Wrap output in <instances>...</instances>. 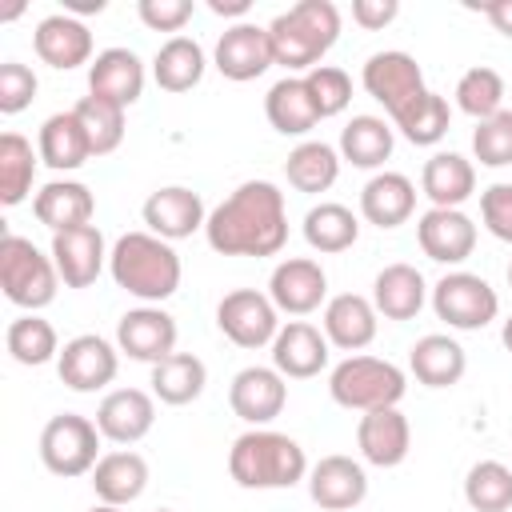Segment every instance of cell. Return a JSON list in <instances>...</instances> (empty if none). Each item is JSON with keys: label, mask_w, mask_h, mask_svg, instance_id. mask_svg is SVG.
Here are the masks:
<instances>
[{"label": "cell", "mask_w": 512, "mask_h": 512, "mask_svg": "<svg viewBox=\"0 0 512 512\" xmlns=\"http://www.w3.org/2000/svg\"><path fill=\"white\" fill-rule=\"evenodd\" d=\"M420 192L432 208H460L476 192V164L460 152H432L420 168Z\"/></svg>", "instance_id": "cell-31"}, {"label": "cell", "mask_w": 512, "mask_h": 512, "mask_svg": "<svg viewBox=\"0 0 512 512\" xmlns=\"http://www.w3.org/2000/svg\"><path fill=\"white\" fill-rule=\"evenodd\" d=\"M212 64L224 80L232 84H248L256 76H264L276 60H272V40H268V24H252V20H240L232 28L220 32L216 40V52H212Z\"/></svg>", "instance_id": "cell-12"}, {"label": "cell", "mask_w": 512, "mask_h": 512, "mask_svg": "<svg viewBox=\"0 0 512 512\" xmlns=\"http://www.w3.org/2000/svg\"><path fill=\"white\" fill-rule=\"evenodd\" d=\"M76 116H80V124H84V132H88V144H92V156H108V152H116L120 144H124V108L120 104H112V100H104V96H80L76 100V108H72Z\"/></svg>", "instance_id": "cell-43"}, {"label": "cell", "mask_w": 512, "mask_h": 512, "mask_svg": "<svg viewBox=\"0 0 512 512\" xmlns=\"http://www.w3.org/2000/svg\"><path fill=\"white\" fill-rule=\"evenodd\" d=\"M432 312L456 332H480L500 316V296L476 272H444L432 284Z\"/></svg>", "instance_id": "cell-8"}, {"label": "cell", "mask_w": 512, "mask_h": 512, "mask_svg": "<svg viewBox=\"0 0 512 512\" xmlns=\"http://www.w3.org/2000/svg\"><path fill=\"white\" fill-rule=\"evenodd\" d=\"M48 252H52V264H56V272H60V284H64V288H92V284H96V276H100V272H104V264H108L104 232H100L96 224L56 232Z\"/></svg>", "instance_id": "cell-20"}, {"label": "cell", "mask_w": 512, "mask_h": 512, "mask_svg": "<svg viewBox=\"0 0 512 512\" xmlns=\"http://www.w3.org/2000/svg\"><path fill=\"white\" fill-rule=\"evenodd\" d=\"M36 88H40V80H36V72L28 64H20V60H4L0 64V112L4 116L24 112L36 100Z\"/></svg>", "instance_id": "cell-47"}, {"label": "cell", "mask_w": 512, "mask_h": 512, "mask_svg": "<svg viewBox=\"0 0 512 512\" xmlns=\"http://www.w3.org/2000/svg\"><path fill=\"white\" fill-rule=\"evenodd\" d=\"M100 428L96 420L80 416V412H56L44 428H40V460L52 476L76 480V476H92L96 460H100Z\"/></svg>", "instance_id": "cell-7"}, {"label": "cell", "mask_w": 512, "mask_h": 512, "mask_svg": "<svg viewBox=\"0 0 512 512\" xmlns=\"http://www.w3.org/2000/svg\"><path fill=\"white\" fill-rule=\"evenodd\" d=\"M396 12H400V4H396V0H352V20H356L360 28H368V32H376V28L392 24V20H396Z\"/></svg>", "instance_id": "cell-50"}, {"label": "cell", "mask_w": 512, "mask_h": 512, "mask_svg": "<svg viewBox=\"0 0 512 512\" xmlns=\"http://www.w3.org/2000/svg\"><path fill=\"white\" fill-rule=\"evenodd\" d=\"M392 144H396L392 124H388L384 116H368V112H364V116H352V120L340 128L336 152H340L344 164L372 172V168H384V160L392 156Z\"/></svg>", "instance_id": "cell-33"}, {"label": "cell", "mask_w": 512, "mask_h": 512, "mask_svg": "<svg viewBox=\"0 0 512 512\" xmlns=\"http://www.w3.org/2000/svg\"><path fill=\"white\" fill-rule=\"evenodd\" d=\"M208 248L220 256H276L288 244V204L272 180H244L204 224Z\"/></svg>", "instance_id": "cell-1"}, {"label": "cell", "mask_w": 512, "mask_h": 512, "mask_svg": "<svg viewBox=\"0 0 512 512\" xmlns=\"http://www.w3.org/2000/svg\"><path fill=\"white\" fill-rule=\"evenodd\" d=\"M0 288L24 312L48 308L60 292V272L52 264V252H40L28 236L4 232V240H0Z\"/></svg>", "instance_id": "cell-6"}, {"label": "cell", "mask_w": 512, "mask_h": 512, "mask_svg": "<svg viewBox=\"0 0 512 512\" xmlns=\"http://www.w3.org/2000/svg\"><path fill=\"white\" fill-rule=\"evenodd\" d=\"M208 56L192 36H168L152 56V80L164 92H192L204 80Z\"/></svg>", "instance_id": "cell-34"}, {"label": "cell", "mask_w": 512, "mask_h": 512, "mask_svg": "<svg viewBox=\"0 0 512 512\" xmlns=\"http://www.w3.org/2000/svg\"><path fill=\"white\" fill-rule=\"evenodd\" d=\"M36 164H40V152L32 148L28 136H20V132L0 136V204L4 208H16L28 200L32 180H36Z\"/></svg>", "instance_id": "cell-39"}, {"label": "cell", "mask_w": 512, "mask_h": 512, "mask_svg": "<svg viewBox=\"0 0 512 512\" xmlns=\"http://www.w3.org/2000/svg\"><path fill=\"white\" fill-rule=\"evenodd\" d=\"M500 340H504V348H508V352H512V316H508V320H504V328H500Z\"/></svg>", "instance_id": "cell-53"}, {"label": "cell", "mask_w": 512, "mask_h": 512, "mask_svg": "<svg viewBox=\"0 0 512 512\" xmlns=\"http://www.w3.org/2000/svg\"><path fill=\"white\" fill-rule=\"evenodd\" d=\"M304 88H308L320 120H332L352 104V76L336 64H320V68L304 72Z\"/></svg>", "instance_id": "cell-45"}, {"label": "cell", "mask_w": 512, "mask_h": 512, "mask_svg": "<svg viewBox=\"0 0 512 512\" xmlns=\"http://www.w3.org/2000/svg\"><path fill=\"white\" fill-rule=\"evenodd\" d=\"M340 164L344 160H340V152L332 144H324V140H300L288 152V160H284V176H288V184L296 192L316 196V192H328L336 184Z\"/></svg>", "instance_id": "cell-38"}, {"label": "cell", "mask_w": 512, "mask_h": 512, "mask_svg": "<svg viewBox=\"0 0 512 512\" xmlns=\"http://www.w3.org/2000/svg\"><path fill=\"white\" fill-rule=\"evenodd\" d=\"M480 12L492 20V28L500 36H512V0H488V4H480Z\"/></svg>", "instance_id": "cell-51"}, {"label": "cell", "mask_w": 512, "mask_h": 512, "mask_svg": "<svg viewBox=\"0 0 512 512\" xmlns=\"http://www.w3.org/2000/svg\"><path fill=\"white\" fill-rule=\"evenodd\" d=\"M376 324H380V312L368 296L360 292H340V296H328L324 304V316H320V328L328 336L332 348L340 352H360L376 340Z\"/></svg>", "instance_id": "cell-23"}, {"label": "cell", "mask_w": 512, "mask_h": 512, "mask_svg": "<svg viewBox=\"0 0 512 512\" xmlns=\"http://www.w3.org/2000/svg\"><path fill=\"white\" fill-rule=\"evenodd\" d=\"M156 512H176V508H156Z\"/></svg>", "instance_id": "cell-56"}, {"label": "cell", "mask_w": 512, "mask_h": 512, "mask_svg": "<svg viewBox=\"0 0 512 512\" xmlns=\"http://www.w3.org/2000/svg\"><path fill=\"white\" fill-rule=\"evenodd\" d=\"M480 220L496 240L512 244V184L500 180L480 192Z\"/></svg>", "instance_id": "cell-48"}, {"label": "cell", "mask_w": 512, "mask_h": 512, "mask_svg": "<svg viewBox=\"0 0 512 512\" xmlns=\"http://www.w3.org/2000/svg\"><path fill=\"white\" fill-rule=\"evenodd\" d=\"M156 424V396L144 388H112L96 408V428L104 440L128 448L140 444Z\"/></svg>", "instance_id": "cell-22"}, {"label": "cell", "mask_w": 512, "mask_h": 512, "mask_svg": "<svg viewBox=\"0 0 512 512\" xmlns=\"http://www.w3.org/2000/svg\"><path fill=\"white\" fill-rule=\"evenodd\" d=\"M448 124H452V108H448V100H444L440 92H424L412 108H404V112L392 120V128H400V136H404L408 144H416V148L440 144V140L448 136Z\"/></svg>", "instance_id": "cell-41"}, {"label": "cell", "mask_w": 512, "mask_h": 512, "mask_svg": "<svg viewBox=\"0 0 512 512\" xmlns=\"http://www.w3.org/2000/svg\"><path fill=\"white\" fill-rule=\"evenodd\" d=\"M36 152H40V164H48L56 172H76L84 160H92V144H88V132H84L80 116L72 108L68 112H52L40 124Z\"/></svg>", "instance_id": "cell-32"}, {"label": "cell", "mask_w": 512, "mask_h": 512, "mask_svg": "<svg viewBox=\"0 0 512 512\" xmlns=\"http://www.w3.org/2000/svg\"><path fill=\"white\" fill-rule=\"evenodd\" d=\"M208 12H216V16H248L252 4L248 0H208Z\"/></svg>", "instance_id": "cell-52"}, {"label": "cell", "mask_w": 512, "mask_h": 512, "mask_svg": "<svg viewBox=\"0 0 512 512\" xmlns=\"http://www.w3.org/2000/svg\"><path fill=\"white\" fill-rule=\"evenodd\" d=\"M228 404H232V412H236L244 424L264 428V424H272V420L284 412V404H288V384H284V376H280L276 368L248 364V368H240V372L232 376V384H228Z\"/></svg>", "instance_id": "cell-15"}, {"label": "cell", "mask_w": 512, "mask_h": 512, "mask_svg": "<svg viewBox=\"0 0 512 512\" xmlns=\"http://www.w3.org/2000/svg\"><path fill=\"white\" fill-rule=\"evenodd\" d=\"M140 216H144L148 232L160 236V240H168V244L188 240L192 232H200V228L208 224V212H204L200 192H192V188H184V184H164V188H156V192L144 200Z\"/></svg>", "instance_id": "cell-16"}, {"label": "cell", "mask_w": 512, "mask_h": 512, "mask_svg": "<svg viewBox=\"0 0 512 512\" xmlns=\"http://www.w3.org/2000/svg\"><path fill=\"white\" fill-rule=\"evenodd\" d=\"M264 116H268V124H272L280 136H308V132L320 124L316 104H312V96H308V88H304V76H284V80H276V84L268 88V96H264Z\"/></svg>", "instance_id": "cell-35"}, {"label": "cell", "mask_w": 512, "mask_h": 512, "mask_svg": "<svg viewBox=\"0 0 512 512\" xmlns=\"http://www.w3.org/2000/svg\"><path fill=\"white\" fill-rule=\"evenodd\" d=\"M416 212V184L404 172H376L360 188V216L376 228H400Z\"/></svg>", "instance_id": "cell-28"}, {"label": "cell", "mask_w": 512, "mask_h": 512, "mask_svg": "<svg viewBox=\"0 0 512 512\" xmlns=\"http://www.w3.org/2000/svg\"><path fill=\"white\" fill-rule=\"evenodd\" d=\"M272 60L288 72H312L340 40V8L332 0H300L268 24Z\"/></svg>", "instance_id": "cell-4"}, {"label": "cell", "mask_w": 512, "mask_h": 512, "mask_svg": "<svg viewBox=\"0 0 512 512\" xmlns=\"http://www.w3.org/2000/svg\"><path fill=\"white\" fill-rule=\"evenodd\" d=\"M148 384H152V396L160 404L180 408V404L200 400V392L208 384V368H204V360L196 352H172L168 360L152 364V380Z\"/></svg>", "instance_id": "cell-37"}, {"label": "cell", "mask_w": 512, "mask_h": 512, "mask_svg": "<svg viewBox=\"0 0 512 512\" xmlns=\"http://www.w3.org/2000/svg\"><path fill=\"white\" fill-rule=\"evenodd\" d=\"M424 300H428V284H424L420 268H412L404 260L384 264L372 280V304L384 320H416Z\"/></svg>", "instance_id": "cell-29"}, {"label": "cell", "mask_w": 512, "mask_h": 512, "mask_svg": "<svg viewBox=\"0 0 512 512\" xmlns=\"http://www.w3.org/2000/svg\"><path fill=\"white\" fill-rule=\"evenodd\" d=\"M228 476L240 488L272 492V488H292L308 480V456L304 448L272 428H248L232 440L228 448Z\"/></svg>", "instance_id": "cell-3"}, {"label": "cell", "mask_w": 512, "mask_h": 512, "mask_svg": "<svg viewBox=\"0 0 512 512\" xmlns=\"http://www.w3.org/2000/svg\"><path fill=\"white\" fill-rule=\"evenodd\" d=\"M508 288H512V264H508Z\"/></svg>", "instance_id": "cell-55"}, {"label": "cell", "mask_w": 512, "mask_h": 512, "mask_svg": "<svg viewBox=\"0 0 512 512\" xmlns=\"http://www.w3.org/2000/svg\"><path fill=\"white\" fill-rule=\"evenodd\" d=\"M136 12L152 32H180L192 20V0H140Z\"/></svg>", "instance_id": "cell-49"}, {"label": "cell", "mask_w": 512, "mask_h": 512, "mask_svg": "<svg viewBox=\"0 0 512 512\" xmlns=\"http://www.w3.org/2000/svg\"><path fill=\"white\" fill-rule=\"evenodd\" d=\"M144 60L132 48H104L88 64V92L104 96L120 108H132L144 96Z\"/></svg>", "instance_id": "cell-25"}, {"label": "cell", "mask_w": 512, "mask_h": 512, "mask_svg": "<svg viewBox=\"0 0 512 512\" xmlns=\"http://www.w3.org/2000/svg\"><path fill=\"white\" fill-rule=\"evenodd\" d=\"M308 496L324 512H352L368 496V472L352 456H320L308 468Z\"/></svg>", "instance_id": "cell-17"}, {"label": "cell", "mask_w": 512, "mask_h": 512, "mask_svg": "<svg viewBox=\"0 0 512 512\" xmlns=\"http://www.w3.org/2000/svg\"><path fill=\"white\" fill-rule=\"evenodd\" d=\"M32 48H36V56H40L48 68H56V72H72V68L96 60L92 32H88V24H84L80 16H72V12H52V16H44V20L36 24V32H32Z\"/></svg>", "instance_id": "cell-18"}, {"label": "cell", "mask_w": 512, "mask_h": 512, "mask_svg": "<svg viewBox=\"0 0 512 512\" xmlns=\"http://www.w3.org/2000/svg\"><path fill=\"white\" fill-rule=\"evenodd\" d=\"M456 108L472 120H488L504 108V76L488 64H476L468 68L460 80H456Z\"/></svg>", "instance_id": "cell-44"}, {"label": "cell", "mask_w": 512, "mask_h": 512, "mask_svg": "<svg viewBox=\"0 0 512 512\" xmlns=\"http://www.w3.org/2000/svg\"><path fill=\"white\" fill-rule=\"evenodd\" d=\"M328 336L324 328L308 324V320H288L280 324L276 340H272V368L284 376V380H308V376H320L328 368Z\"/></svg>", "instance_id": "cell-21"}, {"label": "cell", "mask_w": 512, "mask_h": 512, "mask_svg": "<svg viewBox=\"0 0 512 512\" xmlns=\"http://www.w3.org/2000/svg\"><path fill=\"white\" fill-rule=\"evenodd\" d=\"M464 500L472 512H508L512 508V468L500 460H476L464 476Z\"/></svg>", "instance_id": "cell-42"}, {"label": "cell", "mask_w": 512, "mask_h": 512, "mask_svg": "<svg viewBox=\"0 0 512 512\" xmlns=\"http://www.w3.org/2000/svg\"><path fill=\"white\" fill-rule=\"evenodd\" d=\"M304 240L312 252H344L360 240V216L348 208V204H336V200H320L304 212Z\"/></svg>", "instance_id": "cell-36"}, {"label": "cell", "mask_w": 512, "mask_h": 512, "mask_svg": "<svg viewBox=\"0 0 512 512\" xmlns=\"http://www.w3.org/2000/svg\"><path fill=\"white\" fill-rule=\"evenodd\" d=\"M120 368V348L96 332H80L72 340H64L60 356H56V372L72 392H100L116 380Z\"/></svg>", "instance_id": "cell-11"}, {"label": "cell", "mask_w": 512, "mask_h": 512, "mask_svg": "<svg viewBox=\"0 0 512 512\" xmlns=\"http://www.w3.org/2000/svg\"><path fill=\"white\" fill-rule=\"evenodd\" d=\"M216 328L236 344V348H264L280 332V308L272 304L268 292L256 288H232L216 304Z\"/></svg>", "instance_id": "cell-10"}, {"label": "cell", "mask_w": 512, "mask_h": 512, "mask_svg": "<svg viewBox=\"0 0 512 512\" xmlns=\"http://www.w3.org/2000/svg\"><path fill=\"white\" fill-rule=\"evenodd\" d=\"M32 216L56 236L68 228H84L96 216V196L88 184L80 180H48L36 196H32Z\"/></svg>", "instance_id": "cell-26"}, {"label": "cell", "mask_w": 512, "mask_h": 512, "mask_svg": "<svg viewBox=\"0 0 512 512\" xmlns=\"http://www.w3.org/2000/svg\"><path fill=\"white\" fill-rule=\"evenodd\" d=\"M116 348L128 360L140 364H160L176 352V320L160 308V304H140L128 308L116 324Z\"/></svg>", "instance_id": "cell-13"}, {"label": "cell", "mask_w": 512, "mask_h": 512, "mask_svg": "<svg viewBox=\"0 0 512 512\" xmlns=\"http://www.w3.org/2000/svg\"><path fill=\"white\" fill-rule=\"evenodd\" d=\"M148 488V460L132 448H116V452H104L92 468V492L100 504H132L140 500Z\"/></svg>", "instance_id": "cell-27"}, {"label": "cell", "mask_w": 512, "mask_h": 512, "mask_svg": "<svg viewBox=\"0 0 512 512\" xmlns=\"http://www.w3.org/2000/svg\"><path fill=\"white\" fill-rule=\"evenodd\" d=\"M4 344H8V356H12L16 364H24V368H40V364H48V360L60 356V336H56V328H52L44 316H36V312L16 316V320L8 324V332H4Z\"/></svg>", "instance_id": "cell-40"}, {"label": "cell", "mask_w": 512, "mask_h": 512, "mask_svg": "<svg viewBox=\"0 0 512 512\" xmlns=\"http://www.w3.org/2000/svg\"><path fill=\"white\" fill-rule=\"evenodd\" d=\"M360 84H364V92H368L376 104H384L388 120H396L404 108H412V104L428 92L416 56H408V52H400V48L372 52V56L364 60Z\"/></svg>", "instance_id": "cell-9"}, {"label": "cell", "mask_w": 512, "mask_h": 512, "mask_svg": "<svg viewBox=\"0 0 512 512\" xmlns=\"http://www.w3.org/2000/svg\"><path fill=\"white\" fill-rule=\"evenodd\" d=\"M356 448L376 468L404 464L408 460V448H412V424H408V416L400 408L364 412L360 424H356Z\"/></svg>", "instance_id": "cell-24"}, {"label": "cell", "mask_w": 512, "mask_h": 512, "mask_svg": "<svg viewBox=\"0 0 512 512\" xmlns=\"http://www.w3.org/2000/svg\"><path fill=\"white\" fill-rule=\"evenodd\" d=\"M416 244L436 264H464L476 248V220L460 208H428L416 220Z\"/></svg>", "instance_id": "cell-19"}, {"label": "cell", "mask_w": 512, "mask_h": 512, "mask_svg": "<svg viewBox=\"0 0 512 512\" xmlns=\"http://www.w3.org/2000/svg\"><path fill=\"white\" fill-rule=\"evenodd\" d=\"M88 512H124V508H116V504H100V500H96Z\"/></svg>", "instance_id": "cell-54"}, {"label": "cell", "mask_w": 512, "mask_h": 512, "mask_svg": "<svg viewBox=\"0 0 512 512\" xmlns=\"http://www.w3.org/2000/svg\"><path fill=\"white\" fill-rule=\"evenodd\" d=\"M464 368H468V356L460 340H452L448 332H428L408 348V372L424 388H452L460 384Z\"/></svg>", "instance_id": "cell-30"}, {"label": "cell", "mask_w": 512, "mask_h": 512, "mask_svg": "<svg viewBox=\"0 0 512 512\" xmlns=\"http://www.w3.org/2000/svg\"><path fill=\"white\" fill-rule=\"evenodd\" d=\"M268 296L288 316H308L328 304V272L312 256H288L268 276Z\"/></svg>", "instance_id": "cell-14"}, {"label": "cell", "mask_w": 512, "mask_h": 512, "mask_svg": "<svg viewBox=\"0 0 512 512\" xmlns=\"http://www.w3.org/2000/svg\"><path fill=\"white\" fill-rule=\"evenodd\" d=\"M108 272L116 288H124L140 304H164L168 296H176L184 264L168 240L152 232H124L108 252Z\"/></svg>", "instance_id": "cell-2"}, {"label": "cell", "mask_w": 512, "mask_h": 512, "mask_svg": "<svg viewBox=\"0 0 512 512\" xmlns=\"http://www.w3.org/2000/svg\"><path fill=\"white\" fill-rule=\"evenodd\" d=\"M472 156L484 168H508L512 164V112L500 108L488 120H476L472 128Z\"/></svg>", "instance_id": "cell-46"}, {"label": "cell", "mask_w": 512, "mask_h": 512, "mask_svg": "<svg viewBox=\"0 0 512 512\" xmlns=\"http://www.w3.org/2000/svg\"><path fill=\"white\" fill-rule=\"evenodd\" d=\"M328 392L340 408L348 412H376V408H396L408 392V376L380 356H344L328 372Z\"/></svg>", "instance_id": "cell-5"}]
</instances>
